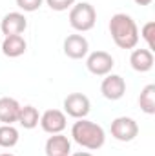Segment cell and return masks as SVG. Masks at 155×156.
<instances>
[{
    "label": "cell",
    "mask_w": 155,
    "mask_h": 156,
    "mask_svg": "<svg viewBox=\"0 0 155 156\" xmlns=\"http://www.w3.org/2000/svg\"><path fill=\"white\" fill-rule=\"evenodd\" d=\"M133 2H135L137 5H150L153 0H133Z\"/></svg>",
    "instance_id": "cell-21"
},
{
    "label": "cell",
    "mask_w": 155,
    "mask_h": 156,
    "mask_svg": "<svg viewBox=\"0 0 155 156\" xmlns=\"http://www.w3.org/2000/svg\"><path fill=\"white\" fill-rule=\"evenodd\" d=\"M71 138L80 147L89 149V151H97L104 145L106 133L99 123H95L91 120H86V118H80L71 127Z\"/></svg>",
    "instance_id": "cell-2"
},
{
    "label": "cell",
    "mask_w": 155,
    "mask_h": 156,
    "mask_svg": "<svg viewBox=\"0 0 155 156\" xmlns=\"http://www.w3.org/2000/svg\"><path fill=\"white\" fill-rule=\"evenodd\" d=\"M71 154V142L62 133L51 134L46 142V156H70Z\"/></svg>",
    "instance_id": "cell-12"
},
{
    "label": "cell",
    "mask_w": 155,
    "mask_h": 156,
    "mask_svg": "<svg viewBox=\"0 0 155 156\" xmlns=\"http://www.w3.org/2000/svg\"><path fill=\"white\" fill-rule=\"evenodd\" d=\"M70 156H93V154L88 153V151H80V153H75V154H70Z\"/></svg>",
    "instance_id": "cell-22"
},
{
    "label": "cell",
    "mask_w": 155,
    "mask_h": 156,
    "mask_svg": "<svg viewBox=\"0 0 155 156\" xmlns=\"http://www.w3.org/2000/svg\"><path fill=\"white\" fill-rule=\"evenodd\" d=\"M28 27V18L18 13V11H11L7 13L2 22H0V33L6 35V37H11V35H22Z\"/></svg>",
    "instance_id": "cell-9"
},
{
    "label": "cell",
    "mask_w": 155,
    "mask_h": 156,
    "mask_svg": "<svg viewBox=\"0 0 155 156\" xmlns=\"http://www.w3.org/2000/svg\"><path fill=\"white\" fill-rule=\"evenodd\" d=\"M64 55L71 60H82L88 51H89V44L84 35H70L64 40Z\"/></svg>",
    "instance_id": "cell-10"
},
{
    "label": "cell",
    "mask_w": 155,
    "mask_h": 156,
    "mask_svg": "<svg viewBox=\"0 0 155 156\" xmlns=\"http://www.w3.org/2000/svg\"><path fill=\"white\" fill-rule=\"evenodd\" d=\"M64 115L75 118V120H80V118H86L91 111V102L86 94L82 93H71L64 98Z\"/></svg>",
    "instance_id": "cell-4"
},
{
    "label": "cell",
    "mask_w": 155,
    "mask_h": 156,
    "mask_svg": "<svg viewBox=\"0 0 155 156\" xmlns=\"http://www.w3.org/2000/svg\"><path fill=\"white\" fill-rule=\"evenodd\" d=\"M20 104L15 98L9 96H2L0 98V122L4 125H13L18 120V113H20Z\"/></svg>",
    "instance_id": "cell-13"
},
{
    "label": "cell",
    "mask_w": 155,
    "mask_h": 156,
    "mask_svg": "<svg viewBox=\"0 0 155 156\" xmlns=\"http://www.w3.org/2000/svg\"><path fill=\"white\" fill-rule=\"evenodd\" d=\"M46 4L53 11H66V9H71L75 5V0H46Z\"/></svg>",
    "instance_id": "cell-19"
},
{
    "label": "cell",
    "mask_w": 155,
    "mask_h": 156,
    "mask_svg": "<svg viewBox=\"0 0 155 156\" xmlns=\"http://www.w3.org/2000/svg\"><path fill=\"white\" fill-rule=\"evenodd\" d=\"M139 107L146 115H155V85L148 83L139 94Z\"/></svg>",
    "instance_id": "cell-16"
},
{
    "label": "cell",
    "mask_w": 155,
    "mask_h": 156,
    "mask_svg": "<svg viewBox=\"0 0 155 156\" xmlns=\"http://www.w3.org/2000/svg\"><path fill=\"white\" fill-rule=\"evenodd\" d=\"M42 2H44V0H17V5H18L22 11H26V13H33V11L40 9Z\"/></svg>",
    "instance_id": "cell-20"
},
{
    "label": "cell",
    "mask_w": 155,
    "mask_h": 156,
    "mask_svg": "<svg viewBox=\"0 0 155 156\" xmlns=\"http://www.w3.org/2000/svg\"><path fill=\"white\" fill-rule=\"evenodd\" d=\"M24 129H35L40 122L39 109L33 105H22L20 113H18V120H17Z\"/></svg>",
    "instance_id": "cell-15"
},
{
    "label": "cell",
    "mask_w": 155,
    "mask_h": 156,
    "mask_svg": "<svg viewBox=\"0 0 155 156\" xmlns=\"http://www.w3.org/2000/svg\"><path fill=\"white\" fill-rule=\"evenodd\" d=\"M18 131L13 125H0V147L4 149H11L18 144Z\"/></svg>",
    "instance_id": "cell-17"
},
{
    "label": "cell",
    "mask_w": 155,
    "mask_h": 156,
    "mask_svg": "<svg viewBox=\"0 0 155 156\" xmlns=\"http://www.w3.org/2000/svg\"><path fill=\"white\" fill-rule=\"evenodd\" d=\"M0 156H15V154H11V153H4V154H0Z\"/></svg>",
    "instance_id": "cell-23"
},
{
    "label": "cell",
    "mask_w": 155,
    "mask_h": 156,
    "mask_svg": "<svg viewBox=\"0 0 155 156\" xmlns=\"http://www.w3.org/2000/svg\"><path fill=\"white\" fill-rule=\"evenodd\" d=\"M112 136L115 138L117 142H131L137 138L139 134V123L130 116H119L112 122Z\"/></svg>",
    "instance_id": "cell-5"
},
{
    "label": "cell",
    "mask_w": 155,
    "mask_h": 156,
    "mask_svg": "<svg viewBox=\"0 0 155 156\" xmlns=\"http://www.w3.org/2000/svg\"><path fill=\"white\" fill-rule=\"evenodd\" d=\"M141 37L142 40L148 44V47L146 49H150V51H153L155 49V22H148V24H144L142 26V29H141Z\"/></svg>",
    "instance_id": "cell-18"
},
{
    "label": "cell",
    "mask_w": 155,
    "mask_h": 156,
    "mask_svg": "<svg viewBox=\"0 0 155 156\" xmlns=\"http://www.w3.org/2000/svg\"><path fill=\"white\" fill-rule=\"evenodd\" d=\"M110 35L120 49H133L139 44V27L135 20L126 13H117L110 20Z\"/></svg>",
    "instance_id": "cell-1"
},
{
    "label": "cell",
    "mask_w": 155,
    "mask_h": 156,
    "mask_svg": "<svg viewBox=\"0 0 155 156\" xmlns=\"http://www.w3.org/2000/svg\"><path fill=\"white\" fill-rule=\"evenodd\" d=\"M0 35H2V33H0Z\"/></svg>",
    "instance_id": "cell-24"
},
{
    "label": "cell",
    "mask_w": 155,
    "mask_h": 156,
    "mask_svg": "<svg viewBox=\"0 0 155 156\" xmlns=\"http://www.w3.org/2000/svg\"><path fill=\"white\" fill-rule=\"evenodd\" d=\"M95 22H97V11L91 4L80 2L70 9V26L78 33H86L93 29Z\"/></svg>",
    "instance_id": "cell-3"
},
{
    "label": "cell",
    "mask_w": 155,
    "mask_h": 156,
    "mask_svg": "<svg viewBox=\"0 0 155 156\" xmlns=\"http://www.w3.org/2000/svg\"><path fill=\"white\" fill-rule=\"evenodd\" d=\"M100 93L104 98L115 102V100H120L124 94H126V82L120 75H106V78L102 80L100 83Z\"/></svg>",
    "instance_id": "cell-8"
},
{
    "label": "cell",
    "mask_w": 155,
    "mask_h": 156,
    "mask_svg": "<svg viewBox=\"0 0 155 156\" xmlns=\"http://www.w3.org/2000/svg\"><path fill=\"white\" fill-rule=\"evenodd\" d=\"M28 49V44L22 35H11V37H6L2 42V53L9 58H18L26 53Z\"/></svg>",
    "instance_id": "cell-14"
},
{
    "label": "cell",
    "mask_w": 155,
    "mask_h": 156,
    "mask_svg": "<svg viewBox=\"0 0 155 156\" xmlns=\"http://www.w3.org/2000/svg\"><path fill=\"white\" fill-rule=\"evenodd\" d=\"M153 51L150 49H133L130 55V66L137 73H148L153 67Z\"/></svg>",
    "instance_id": "cell-11"
},
{
    "label": "cell",
    "mask_w": 155,
    "mask_h": 156,
    "mask_svg": "<svg viewBox=\"0 0 155 156\" xmlns=\"http://www.w3.org/2000/svg\"><path fill=\"white\" fill-rule=\"evenodd\" d=\"M40 127L44 133L47 134H59L66 129L68 125V118L64 115V111L60 109H47L44 115H40Z\"/></svg>",
    "instance_id": "cell-7"
},
{
    "label": "cell",
    "mask_w": 155,
    "mask_h": 156,
    "mask_svg": "<svg viewBox=\"0 0 155 156\" xmlns=\"http://www.w3.org/2000/svg\"><path fill=\"white\" fill-rule=\"evenodd\" d=\"M113 66H115V60L106 51H93L86 58V67L95 76H106V75H110L112 69H113Z\"/></svg>",
    "instance_id": "cell-6"
}]
</instances>
